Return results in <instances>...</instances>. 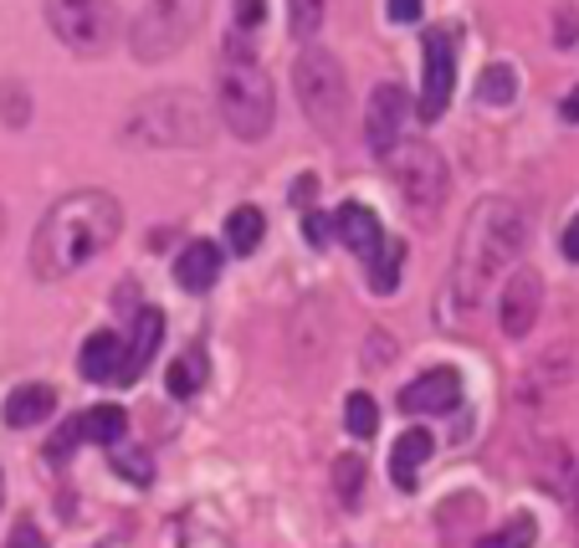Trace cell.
I'll return each instance as SVG.
<instances>
[{
  "label": "cell",
  "mask_w": 579,
  "mask_h": 548,
  "mask_svg": "<svg viewBox=\"0 0 579 548\" xmlns=\"http://www.w3.org/2000/svg\"><path fill=\"white\" fill-rule=\"evenodd\" d=\"M324 11L328 0H287V26H293L297 42H313L324 31Z\"/></svg>",
  "instance_id": "4316f807"
},
{
  "label": "cell",
  "mask_w": 579,
  "mask_h": 548,
  "mask_svg": "<svg viewBox=\"0 0 579 548\" xmlns=\"http://www.w3.org/2000/svg\"><path fill=\"white\" fill-rule=\"evenodd\" d=\"M160 339H164V318L154 308H139L134 313V339L123 343V364H119V380H139L149 370V359L160 354Z\"/></svg>",
  "instance_id": "9a60e30c"
},
{
  "label": "cell",
  "mask_w": 579,
  "mask_h": 548,
  "mask_svg": "<svg viewBox=\"0 0 579 548\" xmlns=\"http://www.w3.org/2000/svg\"><path fill=\"white\" fill-rule=\"evenodd\" d=\"M565 256H569V262H579V216L569 221V231H565Z\"/></svg>",
  "instance_id": "8d00e7d4"
},
{
  "label": "cell",
  "mask_w": 579,
  "mask_h": 548,
  "mask_svg": "<svg viewBox=\"0 0 579 548\" xmlns=\"http://www.w3.org/2000/svg\"><path fill=\"white\" fill-rule=\"evenodd\" d=\"M390 169H395V190H401V206L416 226H431L446 206V160L431 144H401L390 154Z\"/></svg>",
  "instance_id": "8992f818"
},
{
  "label": "cell",
  "mask_w": 579,
  "mask_h": 548,
  "mask_svg": "<svg viewBox=\"0 0 579 548\" xmlns=\"http://www.w3.org/2000/svg\"><path fill=\"white\" fill-rule=\"evenodd\" d=\"M431 451H436V436L426 426H411L395 441V451H390V482L401 492H416V476H420V467L431 461Z\"/></svg>",
  "instance_id": "5bb4252c"
},
{
  "label": "cell",
  "mask_w": 579,
  "mask_h": 548,
  "mask_svg": "<svg viewBox=\"0 0 579 548\" xmlns=\"http://www.w3.org/2000/svg\"><path fill=\"white\" fill-rule=\"evenodd\" d=\"M0 503H6V482H0Z\"/></svg>",
  "instance_id": "f35d334b"
},
{
  "label": "cell",
  "mask_w": 579,
  "mask_h": 548,
  "mask_svg": "<svg viewBox=\"0 0 579 548\" xmlns=\"http://www.w3.org/2000/svg\"><path fill=\"white\" fill-rule=\"evenodd\" d=\"M262 237H267V216L256 206H237L226 216V246L237 256H252L256 246H262Z\"/></svg>",
  "instance_id": "ffe728a7"
},
{
  "label": "cell",
  "mask_w": 579,
  "mask_h": 548,
  "mask_svg": "<svg viewBox=\"0 0 579 548\" xmlns=\"http://www.w3.org/2000/svg\"><path fill=\"white\" fill-rule=\"evenodd\" d=\"M343 426H349V436H359V441H370L374 430H380V405H374V395L354 390V395L343 401Z\"/></svg>",
  "instance_id": "d4e9b609"
},
{
  "label": "cell",
  "mask_w": 579,
  "mask_h": 548,
  "mask_svg": "<svg viewBox=\"0 0 579 548\" xmlns=\"http://www.w3.org/2000/svg\"><path fill=\"white\" fill-rule=\"evenodd\" d=\"M538 308H544V277H538L534 267H518L513 277H507L503 297H498V324H503L507 339H523V333H534Z\"/></svg>",
  "instance_id": "8fae6325"
},
{
  "label": "cell",
  "mask_w": 579,
  "mask_h": 548,
  "mask_svg": "<svg viewBox=\"0 0 579 548\" xmlns=\"http://www.w3.org/2000/svg\"><path fill=\"white\" fill-rule=\"evenodd\" d=\"M216 113L237 139H262L277 119V98H272L267 67L252 57V46L231 36L221 46V67H216Z\"/></svg>",
  "instance_id": "3957f363"
},
{
  "label": "cell",
  "mask_w": 579,
  "mask_h": 548,
  "mask_svg": "<svg viewBox=\"0 0 579 548\" xmlns=\"http://www.w3.org/2000/svg\"><path fill=\"white\" fill-rule=\"evenodd\" d=\"M451 88H457V31L431 26L426 31V77H420V119H441L451 103Z\"/></svg>",
  "instance_id": "9c48e42d"
},
{
  "label": "cell",
  "mask_w": 579,
  "mask_h": 548,
  "mask_svg": "<svg viewBox=\"0 0 579 548\" xmlns=\"http://www.w3.org/2000/svg\"><path fill=\"white\" fill-rule=\"evenodd\" d=\"M534 538H538V523L528 518V513H518V518H507L498 534L477 538V548H534Z\"/></svg>",
  "instance_id": "484cf974"
},
{
  "label": "cell",
  "mask_w": 579,
  "mask_h": 548,
  "mask_svg": "<svg viewBox=\"0 0 579 548\" xmlns=\"http://www.w3.org/2000/svg\"><path fill=\"white\" fill-rule=\"evenodd\" d=\"M231 11H237V31H256L267 15V0H231Z\"/></svg>",
  "instance_id": "f1b7e54d"
},
{
  "label": "cell",
  "mask_w": 579,
  "mask_h": 548,
  "mask_svg": "<svg viewBox=\"0 0 579 548\" xmlns=\"http://www.w3.org/2000/svg\"><path fill=\"white\" fill-rule=\"evenodd\" d=\"M206 374H210L206 354H200V349H185V354L170 359V374H164V385H170V395H175V401H190V395H200Z\"/></svg>",
  "instance_id": "44dd1931"
},
{
  "label": "cell",
  "mask_w": 579,
  "mask_h": 548,
  "mask_svg": "<svg viewBox=\"0 0 579 548\" xmlns=\"http://www.w3.org/2000/svg\"><path fill=\"white\" fill-rule=\"evenodd\" d=\"M0 237H6V206H0Z\"/></svg>",
  "instance_id": "74e56055"
},
{
  "label": "cell",
  "mask_w": 579,
  "mask_h": 548,
  "mask_svg": "<svg viewBox=\"0 0 579 548\" xmlns=\"http://www.w3.org/2000/svg\"><path fill=\"white\" fill-rule=\"evenodd\" d=\"M303 226H308V241H313V246H328V231H334V221H328V216H308Z\"/></svg>",
  "instance_id": "836d02e7"
},
{
  "label": "cell",
  "mask_w": 579,
  "mask_h": 548,
  "mask_svg": "<svg viewBox=\"0 0 579 548\" xmlns=\"http://www.w3.org/2000/svg\"><path fill=\"white\" fill-rule=\"evenodd\" d=\"M6 548H46V538L36 534V523H26V518H21V523L11 528V544H6Z\"/></svg>",
  "instance_id": "1f68e13d"
},
{
  "label": "cell",
  "mask_w": 579,
  "mask_h": 548,
  "mask_svg": "<svg viewBox=\"0 0 579 548\" xmlns=\"http://www.w3.org/2000/svg\"><path fill=\"white\" fill-rule=\"evenodd\" d=\"M385 11H390V21H395V26H416L420 11H426V0H390Z\"/></svg>",
  "instance_id": "4dcf8cb0"
},
{
  "label": "cell",
  "mask_w": 579,
  "mask_h": 548,
  "mask_svg": "<svg viewBox=\"0 0 579 548\" xmlns=\"http://www.w3.org/2000/svg\"><path fill=\"white\" fill-rule=\"evenodd\" d=\"M46 26L77 57H103L119 42V6L113 0H46Z\"/></svg>",
  "instance_id": "52a82bcc"
},
{
  "label": "cell",
  "mask_w": 579,
  "mask_h": 548,
  "mask_svg": "<svg viewBox=\"0 0 579 548\" xmlns=\"http://www.w3.org/2000/svg\"><path fill=\"white\" fill-rule=\"evenodd\" d=\"M108 461H113V472H119L123 482H134V487H149V482H154V457H149L144 446H134V441L108 446Z\"/></svg>",
  "instance_id": "603a6c76"
},
{
  "label": "cell",
  "mask_w": 579,
  "mask_h": 548,
  "mask_svg": "<svg viewBox=\"0 0 579 548\" xmlns=\"http://www.w3.org/2000/svg\"><path fill=\"white\" fill-rule=\"evenodd\" d=\"M405 119H411V98H405L401 83H380L370 98V113H364V139H370L374 160H390L401 149Z\"/></svg>",
  "instance_id": "30bf717a"
},
{
  "label": "cell",
  "mask_w": 579,
  "mask_h": 548,
  "mask_svg": "<svg viewBox=\"0 0 579 548\" xmlns=\"http://www.w3.org/2000/svg\"><path fill=\"white\" fill-rule=\"evenodd\" d=\"M528 241V216H523L518 200L507 195H488L477 200L467 226H461V241H457V272H451V287L457 297L472 308L482 303V293L492 287V277L503 267H513Z\"/></svg>",
  "instance_id": "7a4b0ae2"
},
{
  "label": "cell",
  "mask_w": 579,
  "mask_h": 548,
  "mask_svg": "<svg viewBox=\"0 0 579 548\" xmlns=\"http://www.w3.org/2000/svg\"><path fill=\"white\" fill-rule=\"evenodd\" d=\"M401 262H405V241H390L370 256V287L374 293H395L401 287Z\"/></svg>",
  "instance_id": "cb8c5ba5"
},
{
  "label": "cell",
  "mask_w": 579,
  "mask_h": 548,
  "mask_svg": "<svg viewBox=\"0 0 579 548\" xmlns=\"http://www.w3.org/2000/svg\"><path fill=\"white\" fill-rule=\"evenodd\" d=\"M73 446H77V420H67V426L57 430V441L46 446V457H52V461H62L67 451H73Z\"/></svg>",
  "instance_id": "d6a6232c"
},
{
  "label": "cell",
  "mask_w": 579,
  "mask_h": 548,
  "mask_svg": "<svg viewBox=\"0 0 579 548\" xmlns=\"http://www.w3.org/2000/svg\"><path fill=\"white\" fill-rule=\"evenodd\" d=\"M123 226V210L108 190H73L42 216L31 237V272L36 277H67L83 262L113 246Z\"/></svg>",
  "instance_id": "6da1fadb"
},
{
  "label": "cell",
  "mask_w": 579,
  "mask_h": 548,
  "mask_svg": "<svg viewBox=\"0 0 579 548\" xmlns=\"http://www.w3.org/2000/svg\"><path fill=\"white\" fill-rule=\"evenodd\" d=\"M175 282L185 287V293H210V287L221 282V246L190 241V246L175 256Z\"/></svg>",
  "instance_id": "2e32d148"
},
{
  "label": "cell",
  "mask_w": 579,
  "mask_h": 548,
  "mask_svg": "<svg viewBox=\"0 0 579 548\" xmlns=\"http://www.w3.org/2000/svg\"><path fill=\"white\" fill-rule=\"evenodd\" d=\"M119 364H123V339L119 333H108V328L88 333L83 354H77V374H83V380H119Z\"/></svg>",
  "instance_id": "ac0fdd59"
},
{
  "label": "cell",
  "mask_w": 579,
  "mask_h": 548,
  "mask_svg": "<svg viewBox=\"0 0 579 548\" xmlns=\"http://www.w3.org/2000/svg\"><path fill=\"white\" fill-rule=\"evenodd\" d=\"M200 15H206V0H149L144 11L134 15V26H129L134 57L139 62H164L170 52H179V46L195 36Z\"/></svg>",
  "instance_id": "ba28073f"
},
{
  "label": "cell",
  "mask_w": 579,
  "mask_h": 548,
  "mask_svg": "<svg viewBox=\"0 0 579 548\" xmlns=\"http://www.w3.org/2000/svg\"><path fill=\"white\" fill-rule=\"evenodd\" d=\"M334 237L349 246V252H359L364 262H370L380 246H385V226H380V216H374L370 206H339V216H334Z\"/></svg>",
  "instance_id": "4fadbf2b"
},
{
  "label": "cell",
  "mask_w": 579,
  "mask_h": 548,
  "mask_svg": "<svg viewBox=\"0 0 579 548\" xmlns=\"http://www.w3.org/2000/svg\"><path fill=\"white\" fill-rule=\"evenodd\" d=\"M77 441H92V446L129 441V415H123V405H92V410H83L77 415Z\"/></svg>",
  "instance_id": "d6986e66"
},
{
  "label": "cell",
  "mask_w": 579,
  "mask_h": 548,
  "mask_svg": "<svg viewBox=\"0 0 579 548\" xmlns=\"http://www.w3.org/2000/svg\"><path fill=\"white\" fill-rule=\"evenodd\" d=\"M461 405V374L457 370H426L401 390V410L411 415H446Z\"/></svg>",
  "instance_id": "7c38bea8"
},
{
  "label": "cell",
  "mask_w": 579,
  "mask_h": 548,
  "mask_svg": "<svg viewBox=\"0 0 579 548\" xmlns=\"http://www.w3.org/2000/svg\"><path fill=\"white\" fill-rule=\"evenodd\" d=\"M313 190H318V179L303 175V179L293 185V200H297V206H313Z\"/></svg>",
  "instance_id": "e575fe53"
},
{
  "label": "cell",
  "mask_w": 579,
  "mask_h": 548,
  "mask_svg": "<svg viewBox=\"0 0 579 548\" xmlns=\"http://www.w3.org/2000/svg\"><path fill=\"white\" fill-rule=\"evenodd\" d=\"M293 92L303 103V119L318 129V134H339L349 123V73L343 62L324 46H303L293 62Z\"/></svg>",
  "instance_id": "5b68a950"
},
{
  "label": "cell",
  "mask_w": 579,
  "mask_h": 548,
  "mask_svg": "<svg viewBox=\"0 0 579 548\" xmlns=\"http://www.w3.org/2000/svg\"><path fill=\"white\" fill-rule=\"evenodd\" d=\"M559 119H565V123H579V88L565 92V103H559Z\"/></svg>",
  "instance_id": "d590c367"
},
{
  "label": "cell",
  "mask_w": 579,
  "mask_h": 548,
  "mask_svg": "<svg viewBox=\"0 0 579 548\" xmlns=\"http://www.w3.org/2000/svg\"><path fill=\"white\" fill-rule=\"evenodd\" d=\"M52 410H57V390H52V385H21V390L6 395L0 420H6L11 430H26V426H42Z\"/></svg>",
  "instance_id": "e0dca14e"
},
{
  "label": "cell",
  "mask_w": 579,
  "mask_h": 548,
  "mask_svg": "<svg viewBox=\"0 0 579 548\" xmlns=\"http://www.w3.org/2000/svg\"><path fill=\"white\" fill-rule=\"evenodd\" d=\"M0 92H11V108H0V119H6V123H15V129H21V123L31 119V113H26V92H21V83H6V88H0Z\"/></svg>",
  "instance_id": "f546056e"
},
{
  "label": "cell",
  "mask_w": 579,
  "mask_h": 548,
  "mask_svg": "<svg viewBox=\"0 0 579 548\" xmlns=\"http://www.w3.org/2000/svg\"><path fill=\"white\" fill-rule=\"evenodd\" d=\"M513 98H518V67H513V62H492V67H482V77H477V103L507 108Z\"/></svg>",
  "instance_id": "7402d4cb"
},
{
  "label": "cell",
  "mask_w": 579,
  "mask_h": 548,
  "mask_svg": "<svg viewBox=\"0 0 579 548\" xmlns=\"http://www.w3.org/2000/svg\"><path fill=\"white\" fill-rule=\"evenodd\" d=\"M123 139L144 149H200L210 139V108L190 88L149 92L123 123Z\"/></svg>",
  "instance_id": "277c9868"
},
{
  "label": "cell",
  "mask_w": 579,
  "mask_h": 548,
  "mask_svg": "<svg viewBox=\"0 0 579 548\" xmlns=\"http://www.w3.org/2000/svg\"><path fill=\"white\" fill-rule=\"evenodd\" d=\"M359 487H364V461H359V457H339V461H334V492H339V503L354 507Z\"/></svg>",
  "instance_id": "83f0119b"
}]
</instances>
